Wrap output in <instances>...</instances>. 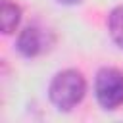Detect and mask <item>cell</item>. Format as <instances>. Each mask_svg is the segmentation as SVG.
<instances>
[{
	"label": "cell",
	"mask_w": 123,
	"mask_h": 123,
	"mask_svg": "<svg viewBox=\"0 0 123 123\" xmlns=\"http://www.w3.org/2000/svg\"><path fill=\"white\" fill-rule=\"evenodd\" d=\"M58 2H62V4H79L81 0H58Z\"/></svg>",
	"instance_id": "obj_6"
},
{
	"label": "cell",
	"mask_w": 123,
	"mask_h": 123,
	"mask_svg": "<svg viewBox=\"0 0 123 123\" xmlns=\"http://www.w3.org/2000/svg\"><path fill=\"white\" fill-rule=\"evenodd\" d=\"M94 94L102 108H119L123 104V73L115 67L100 69L94 81Z\"/></svg>",
	"instance_id": "obj_2"
},
{
	"label": "cell",
	"mask_w": 123,
	"mask_h": 123,
	"mask_svg": "<svg viewBox=\"0 0 123 123\" xmlns=\"http://www.w3.org/2000/svg\"><path fill=\"white\" fill-rule=\"evenodd\" d=\"M50 42H52V38L46 31H42L38 27H25L17 37V50L25 58H35V56L42 54L44 50H48Z\"/></svg>",
	"instance_id": "obj_3"
},
{
	"label": "cell",
	"mask_w": 123,
	"mask_h": 123,
	"mask_svg": "<svg viewBox=\"0 0 123 123\" xmlns=\"http://www.w3.org/2000/svg\"><path fill=\"white\" fill-rule=\"evenodd\" d=\"M21 21V8L10 0H2L0 4V27H2V33L10 35L15 31V27L19 25Z\"/></svg>",
	"instance_id": "obj_4"
},
{
	"label": "cell",
	"mask_w": 123,
	"mask_h": 123,
	"mask_svg": "<svg viewBox=\"0 0 123 123\" xmlns=\"http://www.w3.org/2000/svg\"><path fill=\"white\" fill-rule=\"evenodd\" d=\"M108 29L111 35V40L123 48V6H117L108 15Z\"/></svg>",
	"instance_id": "obj_5"
},
{
	"label": "cell",
	"mask_w": 123,
	"mask_h": 123,
	"mask_svg": "<svg viewBox=\"0 0 123 123\" xmlns=\"http://www.w3.org/2000/svg\"><path fill=\"white\" fill-rule=\"evenodd\" d=\"M48 92H50L52 104L56 108L67 111L83 100V96L86 92V81L79 71L65 69V71H60L54 75Z\"/></svg>",
	"instance_id": "obj_1"
}]
</instances>
